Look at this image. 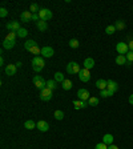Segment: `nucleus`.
<instances>
[{
	"instance_id": "nucleus-1",
	"label": "nucleus",
	"mask_w": 133,
	"mask_h": 149,
	"mask_svg": "<svg viewBox=\"0 0 133 149\" xmlns=\"http://www.w3.org/2000/svg\"><path fill=\"white\" fill-rule=\"evenodd\" d=\"M39 16H40V20H43V21H48V20L52 19V11L51 9H48V8H41L40 9V12H39Z\"/></svg>"
},
{
	"instance_id": "nucleus-2",
	"label": "nucleus",
	"mask_w": 133,
	"mask_h": 149,
	"mask_svg": "<svg viewBox=\"0 0 133 149\" xmlns=\"http://www.w3.org/2000/svg\"><path fill=\"white\" fill-rule=\"evenodd\" d=\"M80 71H81V68H80V65L77 64L76 61H71V63L67 65V72H68L69 75H75V73H79Z\"/></svg>"
},
{
	"instance_id": "nucleus-3",
	"label": "nucleus",
	"mask_w": 133,
	"mask_h": 149,
	"mask_svg": "<svg viewBox=\"0 0 133 149\" xmlns=\"http://www.w3.org/2000/svg\"><path fill=\"white\" fill-rule=\"evenodd\" d=\"M52 89L47 88V87L40 91V100H43V101H49L52 99Z\"/></svg>"
},
{
	"instance_id": "nucleus-4",
	"label": "nucleus",
	"mask_w": 133,
	"mask_h": 149,
	"mask_svg": "<svg viewBox=\"0 0 133 149\" xmlns=\"http://www.w3.org/2000/svg\"><path fill=\"white\" fill-rule=\"evenodd\" d=\"M79 79L83 83H88V81L91 80V72H89V69L81 68V71L79 72Z\"/></svg>"
},
{
	"instance_id": "nucleus-5",
	"label": "nucleus",
	"mask_w": 133,
	"mask_h": 149,
	"mask_svg": "<svg viewBox=\"0 0 133 149\" xmlns=\"http://www.w3.org/2000/svg\"><path fill=\"white\" fill-rule=\"evenodd\" d=\"M33 84H35L36 88H39L40 91H41V89H44L47 87V81L44 80L41 76H35L33 77Z\"/></svg>"
},
{
	"instance_id": "nucleus-6",
	"label": "nucleus",
	"mask_w": 133,
	"mask_h": 149,
	"mask_svg": "<svg viewBox=\"0 0 133 149\" xmlns=\"http://www.w3.org/2000/svg\"><path fill=\"white\" fill-rule=\"evenodd\" d=\"M116 51H117V53H120V55H126L129 52V47H128V44H125V43H118L117 45H116Z\"/></svg>"
},
{
	"instance_id": "nucleus-7",
	"label": "nucleus",
	"mask_w": 133,
	"mask_h": 149,
	"mask_svg": "<svg viewBox=\"0 0 133 149\" xmlns=\"http://www.w3.org/2000/svg\"><path fill=\"white\" fill-rule=\"evenodd\" d=\"M77 96H79V100H84V101H88L89 100V97H91V95H89V91L88 89H79L77 91Z\"/></svg>"
},
{
	"instance_id": "nucleus-8",
	"label": "nucleus",
	"mask_w": 133,
	"mask_h": 149,
	"mask_svg": "<svg viewBox=\"0 0 133 149\" xmlns=\"http://www.w3.org/2000/svg\"><path fill=\"white\" fill-rule=\"evenodd\" d=\"M20 28H21V27H20L19 21H15V20H13V21H9V23H7V29H9L11 32H16V33H17Z\"/></svg>"
},
{
	"instance_id": "nucleus-9",
	"label": "nucleus",
	"mask_w": 133,
	"mask_h": 149,
	"mask_svg": "<svg viewBox=\"0 0 133 149\" xmlns=\"http://www.w3.org/2000/svg\"><path fill=\"white\" fill-rule=\"evenodd\" d=\"M44 65H45V61L44 59L40 57V56H35L32 59V67H40V68H44Z\"/></svg>"
},
{
	"instance_id": "nucleus-10",
	"label": "nucleus",
	"mask_w": 133,
	"mask_h": 149,
	"mask_svg": "<svg viewBox=\"0 0 133 149\" xmlns=\"http://www.w3.org/2000/svg\"><path fill=\"white\" fill-rule=\"evenodd\" d=\"M31 20H32V12L31 11H25L20 15V21H23V23H29Z\"/></svg>"
},
{
	"instance_id": "nucleus-11",
	"label": "nucleus",
	"mask_w": 133,
	"mask_h": 149,
	"mask_svg": "<svg viewBox=\"0 0 133 149\" xmlns=\"http://www.w3.org/2000/svg\"><path fill=\"white\" fill-rule=\"evenodd\" d=\"M53 53H55L53 52V48H51V47L47 45V47H43L41 48V55L44 57H52Z\"/></svg>"
},
{
	"instance_id": "nucleus-12",
	"label": "nucleus",
	"mask_w": 133,
	"mask_h": 149,
	"mask_svg": "<svg viewBox=\"0 0 133 149\" xmlns=\"http://www.w3.org/2000/svg\"><path fill=\"white\" fill-rule=\"evenodd\" d=\"M40 132H47V130L49 129V124L47 121H44V120H40V121L37 122V126H36Z\"/></svg>"
},
{
	"instance_id": "nucleus-13",
	"label": "nucleus",
	"mask_w": 133,
	"mask_h": 149,
	"mask_svg": "<svg viewBox=\"0 0 133 149\" xmlns=\"http://www.w3.org/2000/svg\"><path fill=\"white\" fill-rule=\"evenodd\" d=\"M16 69H17V67H16V64H8L7 67H5V73H7L8 76H13L16 73Z\"/></svg>"
},
{
	"instance_id": "nucleus-14",
	"label": "nucleus",
	"mask_w": 133,
	"mask_h": 149,
	"mask_svg": "<svg viewBox=\"0 0 133 149\" xmlns=\"http://www.w3.org/2000/svg\"><path fill=\"white\" fill-rule=\"evenodd\" d=\"M95 67V60L92 57H87L85 60H84V63H83V68H85V69H91V68H93Z\"/></svg>"
},
{
	"instance_id": "nucleus-15",
	"label": "nucleus",
	"mask_w": 133,
	"mask_h": 149,
	"mask_svg": "<svg viewBox=\"0 0 133 149\" xmlns=\"http://www.w3.org/2000/svg\"><path fill=\"white\" fill-rule=\"evenodd\" d=\"M96 87L100 89V91H103V89H106L108 87V80H104V79H99V80L96 81Z\"/></svg>"
},
{
	"instance_id": "nucleus-16",
	"label": "nucleus",
	"mask_w": 133,
	"mask_h": 149,
	"mask_svg": "<svg viewBox=\"0 0 133 149\" xmlns=\"http://www.w3.org/2000/svg\"><path fill=\"white\" fill-rule=\"evenodd\" d=\"M103 142H104V144H106L108 146L112 145V144H113V136H112L110 133L104 134V137H103Z\"/></svg>"
},
{
	"instance_id": "nucleus-17",
	"label": "nucleus",
	"mask_w": 133,
	"mask_h": 149,
	"mask_svg": "<svg viewBox=\"0 0 133 149\" xmlns=\"http://www.w3.org/2000/svg\"><path fill=\"white\" fill-rule=\"evenodd\" d=\"M106 89H108V91H112V92H116L118 89L117 83L113 80H108V87H106Z\"/></svg>"
},
{
	"instance_id": "nucleus-18",
	"label": "nucleus",
	"mask_w": 133,
	"mask_h": 149,
	"mask_svg": "<svg viewBox=\"0 0 133 149\" xmlns=\"http://www.w3.org/2000/svg\"><path fill=\"white\" fill-rule=\"evenodd\" d=\"M36 27H37V29L40 31V32H44V31L48 29V24H47V21H43V20H40V21H37V23H36Z\"/></svg>"
},
{
	"instance_id": "nucleus-19",
	"label": "nucleus",
	"mask_w": 133,
	"mask_h": 149,
	"mask_svg": "<svg viewBox=\"0 0 133 149\" xmlns=\"http://www.w3.org/2000/svg\"><path fill=\"white\" fill-rule=\"evenodd\" d=\"M37 126V124H35V121L33 120H27L25 122H24V128H27L28 130H32V129H35Z\"/></svg>"
},
{
	"instance_id": "nucleus-20",
	"label": "nucleus",
	"mask_w": 133,
	"mask_h": 149,
	"mask_svg": "<svg viewBox=\"0 0 133 149\" xmlns=\"http://www.w3.org/2000/svg\"><path fill=\"white\" fill-rule=\"evenodd\" d=\"M128 63V60H126V56L125 55H118L117 57H116V64L118 65H124Z\"/></svg>"
},
{
	"instance_id": "nucleus-21",
	"label": "nucleus",
	"mask_w": 133,
	"mask_h": 149,
	"mask_svg": "<svg viewBox=\"0 0 133 149\" xmlns=\"http://www.w3.org/2000/svg\"><path fill=\"white\" fill-rule=\"evenodd\" d=\"M15 43L16 41H9V40H7V39H4L3 48H4V49H12V48L15 47Z\"/></svg>"
},
{
	"instance_id": "nucleus-22",
	"label": "nucleus",
	"mask_w": 133,
	"mask_h": 149,
	"mask_svg": "<svg viewBox=\"0 0 133 149\" xmlns=\"http://www.w3.org/2000/svg\"><path fill=\"white\" fill-rule=\"evenodd\" d=\"M72 81L71 80H67V79H65L64 81H63V83H61V88L64 89V91H69V89H72Z\"/></svg>"
},
{
	"instance_id": "nucleus-23",
	"label": "nucleus",
	"mask_w": 133,
	"mask_h": 149,
	"mask_svg": "<svg viewBox=\"0 0 133 149\" xmlns=\"http://www.w3.org/2000/svg\"><path fill=\"white\" fill-rule=\"evenodd\" d=\"M35 45H37L35 40H27V41L24 43V48H25L27 51H31V49H32V48H33Z\"/></svg>"
},
{
	"instance_id": "nucleus-24",
	"label": "nucleus",
	"mask_w": 133,
	"mask_h": 149,
	"mask_svg": "<svg viewBox=\"0 0 133 149\" xmlns=\"http://www.w3.org/2000/svg\"><path fill=\"white\" fill-rule=\"evenodd\" d=\"M53 117L56 120H63L64 119V112L60 111V109H57V111H55V113H53Z\"/></svg>"
},
{
	"instance_id": "nucleus-25",
	"label": "nucleus",
	"mask_w": 133,
	"mask_h": 149,
	"mask_svg": "<svg viewBox=\"0 0 133 149\" xmlns=\"http://www.w3.org/2000/svg\"><path fill=\"white\" fill-rule=\"evenodd\" d=\"M53 80H56L57 83H63V81L65 80V77H64V75H63L61 72H56V73H55V79H53Z\"/></svg>"
},
{
	"instance_id": "nucleus-26",
	"label": "nucleus",
	"mask_w": 133,
	"mask_h": 149,
	"mask_svg": "<svg viewBox=\"0 0 133 149\" xmlns=\"http://www.w3.org/2000/svg\"><path fill=\"white\" fill-rule=\"evenodd\" d=\"M114 27H116V31H122L125 28V23H124L122 20H117L116 24H114Z\"/></svg>"
},
{
	"instance_id": "nucleus-27",
	"label": "nucleus",
	"mask_w": 133,
	"mask_h": 149,
	"mask_svg": "<svg viewBox=\"0 0 133 149\" xmlns=\"http://www.w3.org/2000/svg\"><path fill=\"white\" fill-rule=\"evenodd\" d=\"M88 104H89L91 107H96V105H99V99H97V97H93V96H91V97H89V100H88Z\"/></svg>"
},
{
	"instance_id": "nucleus-28",
	"label": "nucleus",
	"mask_w": 133,
	"mask_h": 149,
	"mask_svg": "<svg viewBox=\"0 0 133 149\" xmlns=\"http://www.w3.org/2000/svg\"><path fill=\"white\" fill-rule=\"evenodd\" d=\"M114 92L112 91H108V89H103V91H100V96H103V97H110V96H113Z\"/></svg>"
},
{
	"instance_id": "nucleus-29",
	"label": "nucleus",
	"mask_w": 133,
	"mask_h": 149,
	"mask_svg": "<svg viewBox=\"0 0 133 149\" xmlns=\"http://www.w3.org/2000/svg\"><path fill=\"white\" fill-rule=\"evenodd\" d=\"M16 37H17V33L16 32H8V35L5 36V39L9 40V41H16Z\"/></svg>"
},
{
	"instance_id": "nucleus-30",
	"label": "nucleus",
	"mask_w": 133,
	"mask_h": 149,
	"mask_svg": "<svg viewBox=\"0 0 133 149\" xmlns=\"http://www.w3.org/2000/svg\"><path fill=\"white\" fill-rule=\"evenodd\" d=\"M29 11L32 12V13H39V12H40V8H39V5L36 3H32L29 5Z\"/></svg>"
},
{
	"instance_id": "nucleus-31",
	"label": "nucleus",
	"mask_w": 133,
	"mask_h": 149,
	"mask_svg": "<svg viewBox=\"0 0 133 149\" xmlns=\"http://www.w3.org/2000/svg\"><path fill=\"white\" fill-rule=\"evenodd\" d=\"M56 83H57L56 80H48V81H47V88L52 89V91H53V89H56V88H57Z\"/></svg>"
},
{
	"instance_id": "nucleus-32",
	"label": "nucleus",
	"mask_w": 133,
	"mask_h": 149,
	"mask_svg": "<svg viewBox=\"0 0 133 149\" xmlns=\"http://www.w3.org/2000/svg\"><path fill=\"white\" fill-rule=\"evenodd\" d=\"M79 45H80V43L77 39H71L69 40V47L71 48H79Z\"/></svg>"
},
{
	"instance_id": "nucleus-33",
	"label": "nucleus",
	"mask_w": 133,
	"mask_h": 149,
	"mask_svg": "<svg viewBox=\"0 0 133 149\" xmlns=\"http://www.w3.org/2000/svg\"><path fill=\"white\" fill-rule=\"evenodd\" d=\"M29 53H32V55H35V56H39V55L41 53V49H40V48H39L37 45H35L33 48H32V49L29 51Z\"/></svg>"
},
{
	"instance_id": "nucleus-34",
	"label": "nucleus",
	"mask_w": 133,
	"mask_h": 149,
	"mask_svg": "<svg viewBox=\"0 0 133 149\" xmlns=\"http://www.w3.org/2000/svg\"><path fill=\"white\" fill-rule=\"evenodd\" d=\"M27 35H28V31H27L25 28H20L19 32H17V36H19V37H25Z\"/></svg>"
},
{
	"instance_id": "nucleus-35",
	"label": "nucleus",
	"mask_w": 133,
	"mask_h": 149,
	"mask_svg": "<svg viewBox=\"0 0 133 149\" xmlns=\"http://www.w3.org/2000/svg\"><path fill=\"white\" fill-rule=\"evenodd\" d=\"M114 31H116V27H114V25H108V27L105 28V32H106L108 35L114 33Z\"/></svg>"
},
{
	"instance_id": "nucleus-36",
	"label": "nucleus",
	"mask_w": 133,
	"mask_h": 149,
	"mask_svg": "<svg viewBox=\"0 0 133 149\" xmlns=\"http://www.w3.org/2000/svg\"><path fill=\"white\" fill-rule=\"evenodd\" d=\"M125 56H126V60H128V64L133 63V51H129V52H128Z\"/></svg>"
},
{
	"instance_id": "nucleus-37",
	"label": "nucleus",
	"mask_w": 133,
	"mask_h": 149,
	"mask_svg": "<svg viewBox=\"0 0 133 149\" xmlns=\"http://www.w3.org/2000/svg\"><path fill=\"white\" fill-rule=\"evenodd\" d=\"M95 149H108V145L104 144V142H100V144H96Z\"/></svg>"
},
{
	"instance_id": "nucleus-38",
	"label": "nucleus",
	"mask_w": 133,
	"mask_h": 149,
	"mask_svg": "<svg viewBox=\"0 0 133 149\" xmlns=\"http://www.w3.org/2000/svg\"><path fill=\"white\" fill-rule=\"evenodd\" d=\"M7 15H8V11L4 7H1V9H0V17H5Z\"/></svg>"
},
{
	"instance_id": "nucleus-39",
	"label": "nucleus",
	"mask_w": 133,
	"mask_h": 149,
	"mask_svg": "<svg viewBox=\"0 0 133 149\" xmlns=\"http://www.w3.org/2000/svg\"><path fill=\"white\" fill-rule=\"evenodd\" d=\"M72 104H73V107H75V109H81V107H80V100H75Z\"/></svg>"
},
{
	"instance_id": "nucleus-40",
	"label": "nucleus",
	"mask_w": 133,
	"mask_h": 149,
	"mask_svg": "<svg viewBox=\"0 0 133 149\" xmlns=\"http://www.w3.org/2000/svg\"><path fill=\"white\" fill-rule=\"evenodd\" d=\"M89 104H88V101H84V100H80V107L81 108H87Z\"/></svg>"
},
{
	"instance_id": "nucleus-41",
	"label": "nucleus",
	"mask_w": 133,
	"mask_h": 149,
	"mask_svg": "<svg viewBox=\"0 0 133 149\" xmlns=\"http://www.w3.org/2000/svg\"><path fill=\"white\" fill-rule=\"evenodd\" d=\"M32 20H35V21H40V16H39V13H32Z\"/></svg>"
},
{
	"instance_id": "nucleus-42",
	"label": "nucleus",
	"mask_w": 133,
	"mask_h": 149,
	"mask_svg": "<svg viewBox=\"0 0 133 149\" xmlns=\"http://www.w3.org/2000/svg\"><path fill=\"white\" fill-rule=\"evenodd\" d=\"M32 68H33L35 72H40V71L43 69V68H40V67H32Z\"/></svg>"
},
{
	"instance_id": "nucleus-43",
	"label": "nucleus",
	"mask_w": 133,
	"mask_h": 149,
	"mask_svg": "<svg viewBox=\"0 0 133 149\" xmlns=\"http://www.w3.org/2000/svg\"><path fill=\"white\" fill-rule=\"evenodd\" d=\"M108 149H118V146H117V145H113V144H112V145L108 146Z\"/></svg>"
},
{
	"instance_id": "nucleus-44",
	"label": "nucleus",
	"mask_w": 133,
	"mask_h": 149,
	"mask_svg": "<svg viewBox=\"0 0 133 149\" xmlns=\"http://www.w3.org/2000/svg\"><path fill=\"white\" fill-rule=\"evenodd\" d=\"M128 47H129V51H133V40L129 43V44H128Z\"/></svg>"
},
{
	"instance_id": "nucleus-45",
	"label": "nucleus",
	"mask_w": 133,
	"mask_h": 149,
	"mask_svg": "<svg viewBox=\"0 0 133 149\" xmlns=\"http://www.w3.org/2000/svg\"><path fill=\"white\" fill-rule=\"evenodd\" d=\"M129 103L133 105V95H130V96H129Z\"/></svg>"
},
{
	"instance_id": "nucleus-46",
	"label": "nucleus",
	"mask_w": 133,
	"mask_h": 149,
	"mask_svg": "<svg viewBox=\"0 0 133 149\" xmlns=\"http://www.w3.org/2000/svg\"><path fill=\"white\" fill-rule=\"evenodd\" d=\"M4 64V59H3V56L0 57V65H3Z\"/></svg>"
},
{
	"instance_id": "nucleus-47",
	"label": "nucleus",
	"mask_w": 133,
	"mask_h": 149,
	"mask_svg": "<svg viewBox=\"0 0 133 149\" xmlns=\"http://www.w3.org/2000/svg\"><path fill=\"white\" fill-rule=\"evenodd\" d=\"M21 65H23V64H21V63H20V61H19V63H16V67H17V68H20V67H21Z\"/></svg>"
}]
</instances>
